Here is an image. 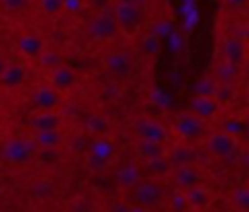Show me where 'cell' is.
Here are the masks:
<instances>
[{
    "mask_svg": "<svg viewBox=\"0 0 249 212\" xmlns=\"http://www.w3.org/2000/svg\"><path fill=\"white\" fill-rule=\"evenodd\" d=\"M37 146L33 140H23V138H12L4 144L2 156L10 165H27L35 158Z\"/></svg>",
    "mask_w": 249,
    "mask_h": 212,
    "instance_id": "cell-3",
    "label": "cell"
},
{
    "mask_svg": "<svg viewBox=\"0 0 249 212\" xmlns=\"http://www.w3.org/2000/svg\"><path fill=\"white\" fill-rule=\"evenodd\" d=\"M222 111V105H220V99H216L214 95H195L189 103V113L196 115L198 119L202 121H212L220 115Z\"/></svg>",
    "mask_w": 249,
    "mask_h": 212,
    "instance_id": "cell-9",
    "label": "cell"
},
{
    "mask_svg": "<svg viewBox=\"0 0 249 212\" xmlns=\"http://www.w3.org/2000/svg\"><path fill=\"white\" fill-rule=\"evenodd\" d=\"M64 142V134L60 132V128L56 130H39L35 132L33 136V144L37 148H43V150H58Z\"/></svg>",
    "mask_w": 249,
    "mask_h": 212,
    "instance_id": "cell-18",
    "label": "cell"
},
{
    "mask_svg": "<svg viewBox=\"0 0 249 212\" xmlns=\"http://www.w3.org/2000/svg\"><path fill=\"white\" fill-rule=\"evenodd\" d=\"M33 105L39 111H56L60 105V91H56L53 86H41L33 93Z\"/></svg>",
    "mask_w": 249,
    "mask_h": 212,
    "instance_id": "cell-13",
    "label": "cell"
},
{
    "mask_svg": "<svg viewBox=\"0 0 249 212\" xmlns=\"http://www.w3.org/2000/svg\"><path fill=\"white\" fill-rule=\"evenodd\" d=\"M134 150H136V154H138L144 161H146V159H156V158H161V156L167 154L165 144H161V142H152V140H136Z\"/></svg>",
    "mask_w": 249,
    "mask_h": 212,
    "instance_id": "cell-20",
    "label": "cell"
},
{
    "mask_svg": "<svg viewBox=\"0 0 249 212\" xmlns=\"http://www.w3.org/2000/svg\"><path fill=\"white\" fill-rule=\"evenodd\" d=\"M144 171H146L148 175H165V173L171 171V163H169V159H167L165 156L156 158V159H146Z\"/></svg>",
    "mask_w": 249,
    "mask_h": 212,
    "instance_id": "cell-26",
    "label": "cell"
},
{
    "mask_svg": "<svg viewBox=\"0 0 249 212\" xmlns=\"http://www.w3.org/2000/svg\"><path fill=\"white\" fill-rule=\"evenodd\" d=\"M239 76V66H233L230 62H222L216 66V84H224V86H231Z\"/></svg>",
    "mask_w": 249,
    "mask_h": 212,
    "instance_id": "cell-24",
    "label": "cell"
},
{
    "mask_svg": "<svg viewBox=\"0 0 249 212\" xmlns=\"http://www.w3.org/2000/svg\"><path fill=\"white\" fill-rule=\"evenodd\" d=\"M115 179H117V183H119L121 187H124V189H132L136 183H140V179H142V169H140L138 165L126 163V165H123V167L117 169Z\"/></svg>",
    "mask_w": 249,
    "mask_h": 212,
    "instance_id": "cell-22",
    "label": "cell"
},
{
    "mask_svg": "<svg viewBox=\"0 0 249 212\" xmlns=\"http://www.w3.org/2000/svg\"><path fill=\"white\" fill-rule=\"evenodd\" d=\"M189 204L185 198V193H175L171 198V212H187Z\"/></svg>",
    "mask_w": 249,
    "mask_h": 212,
    "instance_id": "cell-29",
    "label": "cell"
},
{
    "mask_svg": "<svg viewBox=\"0 0 249 212\" xmlns=\"http://www.w3.org/2000/svg\"><path fill=\"white\" fill-rule=\"evenodd\" d=\"M224 4L231 10H243L247 6V0H224Z\"/></svg>",
    "mask_w": 249,
    "mask_h": 212,
    "instance_id": "cell-35",
    "label": "cell"
},
{
    "mask_svg": "<svg viewBox=\"0 0 249 212\" xmlns=\"http://www.w3.org/2000/svg\"><path fill=\"white\" fill-rule=\"evenodd\" d=\"M113 18L119 25V31L132 35L140 29V25L144 21V12L140 6H136L128 0H121V2H117L115 10H113Z\"/></svg>",
    "mask_w": 249,
    "mask_h": 212,
    "instance_id": "cell-1",
    "label": "cell"
},
{
    "mask_svg": "<svg viewBox=\"0 0 249 212\" xmlns=\"http://www.w3.org/2000/svg\"><path fill=\"white\" fill-rule=\"evenodd\" d=\"M130 212H152V210H150V208H144V206H136V208L132 206Z\"/></svg>",
    "mask_w": 249,
    "mask_h": 212,
    "instance_id": "cell-37",
    "label": "cell"
},
{
    "mask_svg": "<svg viewBox=\"0 0 249 212\" xmlns=\"http://www.w3.org/2000/svg\"><path fill=\"white\" fill-rule=\"evenodd\" d=\"M115 152H117V148H115V144H113V140L109 136H95L89 142V154L97 156L99 159H103L107 163L113 159Z\"/></svg>",
    "mask_w": 249,
    "mask_h": 212,
    "instance_id": "cell-19",
    "label": "cell"
},
{
    "mask_svg": "<svg viewBox=\"0 0 249 212\" xmlns=\"http://www.w3.org/2000/svg\"><path fill=\"white\" fill-rule=\"evenodd\" d=\"M37 60H41L43 64H47V66H49L51 70H53L54 66L62 64V62H60V56H58L56 53H53V51H47V49H45V53H43V54H41V56H39Z\"/></svg>",
    "mask_w": 249,
    "mask_h": 212,
    "instance_id": "cell-30",
    "label": "cell"
},
{
    "mask_svg": "<svg viewBox=\"0 0 249 212\" xmlns=\"http://www.w3.org/2000/svg\"><path fill=\"white\" fill-rule=\"evenodd\" d=\"M18 51L31 60H37L43 53H45V41L43 37L35 35V33H23L18 39Z\"/></svg>",
    "mask_w": 249,
    "mask_h": 212,
    "instance_id": "cell-14",
    "label": "cell"
},
{
    "mask_svg": "<svg viewBox=\"0 0 249 212\" xmlns=\"http://www.w3.org/2000/svg\"><path fill=\"white\" fill-rule=\"evenodd\" d=\"M163 185L160 181H140L132 187V200L138 206L154 208L163 200Z\"/></svg>",
    "mask_w": 249,
    "mask_h": 212,
    "instance_id": "cell-4",
    "label": "cell"
},
{
    "mask_svg": "<svg viewBox=\"0 0 249 212\" xmlns=\"http://www.w3.org/2000/svg\"><path fill=\"white\" fill-rule=\"evenodd\" d=\"M49 86H53L56 91H70L76 84H78V74L70 68V66H64V64H58L51 70V76H49Z\"/></svg>",
    "mask_w": 249,
    "mask_h": 212,
    "instance_id": "cell-12",
    "label": "cell"
},
{
    "mask_svg": "<svg viewBox=\"0 0 249 212\" xmlns=\"http://www.w3.org/2000/svg\"><path fill=\"white\" fill-rule=\"evenodd\" d=\"M31 126L35 132L39 130H56L62 126V117L56 111H39L35 117H31Z\"/></svg>",
    "mask_w": 249,
    "mask_h": 212,
    "instance_id": "cell-16",
    "label": "cell"
},
{
    "mask_svg": "<svg viewBox=\"0 0 249 212\" xmlns=\"http://www.w3.org/2000/svg\"><path fill=\"white\" fill-rule=\"evenodd\" d=\"M185 198H187L189 208H193V210H204L212 202V191L200 183V185L185 191Z\"/></svg>",
    "mask_w": 249,
    "mask_h": 212,
    "instance_id": "cell-15",
    "label": "cell"
},
{
    "mask_svg": "<svg viewBox=\"0 0 249 212\" xmlns=\"http://www.w3.org/2000/svg\"><path fill=\"white\" fill-rule=\"evenodd\" d=\"M237 144H239L237 138L231 136V134H228V132H224V130H216V132L204 136V146H206V150H208L214 158H220V159L231 158V156L235 154V150H237Z\"/></svg>",
    "mask_w": 249,
    "mask_h": 212,
    "instance_id": "cell-5",
    "label": "cell"
},
{
    "mask_svg": "<svg viewBox=\"0 0 249 212\" xmlns=\"http://www.w3.org/2000/svg\"><path fill=\"white\" fill-rule=\"evenodd\" d=\"M4 68H6V60H4V58H0V76H2Z\"/></svg>",
    "mask_w": 249,
    "mask_h": 212,
    "instance_id": "cell-38",
    "label": "cell"
},
{
    "mask_svg": "<svg viewBox=\"0 0 249 212\" xmlns=\"http://www.w3.org/2000/svg\"><path fill=\"white\" fill-rule=\"evenodd\" d=\"M142 49H144L148 54H156L158 49H160V43H158L156 35H148V37L142 41Z\"/></svg>",
    "mask_w": 249,
    "mask_h": 212,
    "instance_id": "cell-32",
    "label": "cell"
},
{
    "mask_svg": "<svg viewBox=\"0 0 249 212\" xmlns=\"http://www.w3.org/2000/svg\"><path fill=\"white\" fill-rule=\"evenodd\" d=\"M173 179H175V185L181 189V191H189L196 185H200L204 181V173L195 167V163H189V165H179V167H173Z\"/></svg>",
    "mask_w": 249,
    "mask_h": 212,
    "instance_id": "cell-10",
    "label": "cell"
},
{
    "mask_svg": "<svg viewBox=\"0 0 249 212\" xmlns=\"http://www.w3.org/2000/svg\"><path fill=\"white\" fill-rule=\"evenodd\" d=\"M86 128L89 134L93 136H107L111 132V123L105 115H99V113H91L88 119H86Z\"/></svg>",
    "mask_w": 249,
    "mask_h": 212,
    "instance_id": "cell-23",
    "label": "cell"
},
{
    "mask_svg": "<svg viewBox=\"0 0 249 212\" xmlns=\"http://www.w3.org/2000/svg\"><path fill=\"white\" fill-rule=\"evenodd\" d=\"M130 208L132 206H128L126 202H113L111 208H109V212H130Z\"/></svg>",
    "mask_w": 249,
    "mask_h": 212,
    "instance_id": "cell-36",
    "label": "cell"
},
{
    "mask_svg": "<svg viewBox=\"0 0 249 212\" xmlns=\"http://www.w3.org/2000/svg\"><path fill=\"white\" fill-rule=\"evenodd\" d=\"M222 53H224V58L226 62L233 64V66H243L245 60H247V49H245V43L231 35V37H226L224 43H222Z\"/></svg>",
    "mask_w": 249,
    "mask_h": 212,
    "instance_id": "cell-11",
    "label": "cell"
},
{
    "mask_svg": "<svg viewBox=\"0 0 249 212\" xmlns=\"http://www.w3.org/2000/svg\"><path fill=\"white\" fill-rule=\"evenodd\" d=\"M84 8V0H62V12L78 14Z\"/></svg>",
    "mask_w": 249,
    "mask_h": 212,
    "instance_id": "cell-33",
    "label": "cell"
},
{
    "mask_svg": "<svg viewBox=\"0 0 249 212\" xmlns=\"http://www.w3.org/2000/svg\"><path fill=\"white\" fill-rule=\"evenodd\" d=\"M86 165H88V169H91V171H103L109 163L103 161V159H99V158L93 156V154H88V158H86Z\"/></svg>",
    "mask_w": 249,
    "mask_h": 212,
    "instance_id": "cell-31",
    "label": "cell"
},
{
    "mask_svg": "<svg viewBox=\"0 0 249 212\" xmlns=\"http://www.w3.org/2000/svg\"><path fill=\"white\" fill-rule=\"evenodd\" d=\"M173 132L185 142H196L206 136V121L185 111L173 119Z\"/></svg>",
    "mask_w": 249,
    "mask_h": 212,
    "instance_id": "cell-2",
    "label": "cell"
},
{
    "mask_svg": "<svg viewBox=\"0 0 249 212\" xmlns=\"http://www.w3.org/2000/svg\"><path fill=\"white\" fill-rule=\"evenodd\" d=\"M167 159L171 163V169L179 167V165H189V163L196 161V152L189 144H177V146L171 148V154H169Z\"/></svg>",
    "mask_w": 249,
    "mask_h": 212,
    "instance_id": "cell-21",
    "label": "cell"
},
{
    "mask_svg": "<svg viewBox=\"0 0 249 212\" xmlns=\"http://www.w3.org/2000/svg\"><path fill=\"white\" fill-rule=\"evenodd\" d=\"M25 4H27V0H2V6L10 12H19L25 8Z\"/></svg>",
    "mask_w": 249,
    "mask_h": 212,
    "instance_id": "cell-34",
    "label": "cell"
},
{
    "mask_svg": "<svg viewBox=\"0 0 249 212\" xmlns=\"http://www.w3.org/2000/svg\"><path fill=\"white\" fill-rule=\"evenodd\" d=\"M25 80V68L23 64L19 62H14V64H6L2 76H0V86L6 88V89H14L18 86H21Z\"/></svg>",
    "mask_w": 249,
    "mask_h": 212,
    "instance_id": "cell-17",
    "label": "cell"
},
{
    "mask_svg": "<svg viewBox=\"0 0 249 212\" xmlns=\"http://www.w3.org/2000/svg\"><path fill=\"white\" fill-rule=\"evenodd\" d=\"M220 130H224V132H228V134L239 138V136L245 134L247 123H245L243 117H230V119H226V121L222 123V128H220Z\"/></svg>",
    "mask_w": 249,
    "mask_h": 212,
    "instance_id": "cell-25",
    "label": "cell"
},
{
    "mask_svg": "<svg viewBox=\"0 0 249 212\" xmlns=\"http://www.w3.org/2000/svg\"><path fill=\"white\" fill-rule=\"evenodd\" d=\"M88 35L93 41H113L119 35V25L113 18V14H99L88 23Z\"/></svg>",
    "mask_w": 249,
    "mask_h": 212,
    "instance_id": "cell-6",
    "label": "cell"
},
{
    "mask_svg": "<svg viewBox=\"0 0 249 212\" xmlns=\"http://www.w3.org/2000/svg\"><path fill=\"white\" fill-rule=\"evenodd\" d=\"M231 202H233V206H235L239 212H247V210H249V191H247L245 185H241V187H237V189L233 191Z\"/></svg>",
    "mask_w": 249,
    "mask_h": 212,
    "instance_id": "cell-27",
    "label": "cell"
},
{
    "mask_svg": "<svg viewBox=\"0 0 249 212\" xmlns=\"http://www.w3.org/2000/svg\"><path fill=\"white\" fill-rule=\"evenodd\" d=\"M105 70L117 78V80H124L132 74V68H134V62H132V56L126 53V51H111L105 54Z\"/></svg>",
    "mask_w": 249,
    "mask_h": 212,
    "instance_id": "cell-7",
    "label": "cell"
},
{
    "mask_svg": "<svg viewBox=\"0 0 249 212\" xmlns=\"http://www.w3.org/2000/svg\"><path fill=\"white\" fill-rule=\"evenodd\" d=\"M39 6L47 16H56L62 12V0H39Z\"/></svg>",
    "mask_w": 249,
    "mask_h": 212,
    "instance_id": "cell-28",
    "label": "cell"
},
{
    "mask_svg": "<svg viewBox=\"0 0 249 212\" xmlns=\"http://www.w3.org/2000/svg\"><path fill=\"white\" fill-rule=\"evenodd\" d=\"M132 132L138 140H152V142H161V144H165V140H167V128L156 119L134 121Z\"/></svg>",
    "mask_w": 249,
    "mask_h": 212,
    "instance_id": "cell-8",
    "label": "cell"
}]
</instances>
